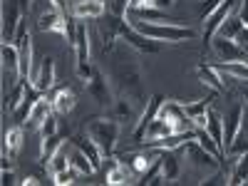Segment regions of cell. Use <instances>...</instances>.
<instances>
[{
  "mask_svg": "<svg viewBox=\"0 0 248 186\" xmlns=\"http://www.w3.org/2000/svg\"><path fill=\"white\" fill-rule=\"evenodd\" d=\"M114 79H117V87L124 97H129L139 109H144V105L149 102L147 92H144V82H141V70L134 60L129 62H122L114 72Z\"/></svg>",
  "mask_w": 248,
  "mask_h": 186,
  "instance_id": "obj_1",
  "label": "cell"
},
{
  "mask_svg": "<svg viewBox=\"0 0 248 186\" xmlns=\"http://www.w3.org/2000/svg\"><path fill=\"white\" fill-rule=\"evenodd\" d=\"M85 134H90V137L97 141V147L102 149V154L109 156V154H114L117 141H119V122H117L114 117H112V119H105V117L87 119Z\"/></svg>",
  "mask_w": 248,
  "mask_h": 186,
  "instance_id": "obj_2",
  "label": "cell"
},
{
  "mask_svg": "<svg viewBox=\"0 0 248 186\" xmlns=\"http://www.w3.org/2000/svg\"><path fill=\"white\" fill-rule=\"evenodd\" d=\"M134 30H139L141 35H147L152 40H156V43H181V40H191L196 37V32L191 28L186 25H159V23H144V20H137V23H132Z\"/></svg>",
  "mask_w": 248,
  "mask_h": 186,
  "instance_id": "obj_3",
  "label": "cell"
},
{
  "mask_svg": "<svg viewBox=\"0 0 248 186\" xmlns=\"http://www.w3.org/2000/svg\"><path fill=\"white\" fill-rule=\"evenodd\" d=\"M179 152L189 156V161L194 164L196 169H201V171H209V174H214V171H218V167H221V164H218L221 159H218V156H214L211 152H206V149L201 147V144H199L196 139H189L186 144H181Z\"/></svg>",
  "mask_w": 248,
  "mask_h": 186,
  "instance_id": "obj_4",
  "label": "cell"
},
{
  "mask_svg": "<svg viewBox=\"0 0 248 186\" xmlns=\"http://www.w3.org/2000/svg\"><path fill=\"white\" fill-rule=\"evenodd\" d=\"M85 87H87L90 97H92V99H97L102 107L114 105V102H112V90H109V79L105 77V72H102L99 67H92L90 77L85 79Z\"/></svg>",
  "mask_w": 248,
  "mask_h": 186,
  "instance_id": "obj_5",
  "label": "cell"
},
{
  "mask_svg": "<svg viewBox=\"0 0 248 186\" xmlns=\"http://www.w3.org/2000/svg\"><path fill=\"white\" fill-rule=\"evenodd\" d=\"M75 55H77V75L82 79H87L92 67L90 65V30L85 25H77V37H75Z\"/></svg>",
  "mask_w": 248,
  "mask_h": 186,
  "instance_id": "obj_6",
  "label": "cell"
},
{
  "mask_svg": "<svg viewBox=\"0 0 248 186\" xmlns=\"http://www.w3.org/2000/svg\"><path fill=\"white\" fill-rule=\"evenodd\" d=\"M0 57H3V72H5V90L8 85H17L20 82V52L17 45L13 43H3L0 45Z\"/></svg>",
  "mask_w": 248,
  "mask_h": 186,
  "instance_id": "obj_7",
  "label": "cell"
},
{
  "mask_svg": "<svg viewBox=\"0 0 248 186\" xmlns=\"http://www.w3.org/2000/svg\"><path fill=\"white\" fill-rule=\"evenodd\" d=\"M159 117L169 119V122L174 124L176 132H194V129H196V124L186 117L181 102H167V99H164V105H161V109H159Z\"/></svg>",
  "mask_w": 248,
  "mask_h": 186,
  "instance_id": "obj_8",
  "label": "cell"
},
{
  "mask_svg": "<svg viewBox=\"0 0 248 186\" xmlns=\"http://www.w3.org/2000/svg\"><path fill=\"white\" fill-rule=\"evenodd\" d=\"M67 23H70L67 15L62 13L60 8H55V5L43 10L40 17H37V28L43 32H57V35H65V37H67Z\"/></svg>",
  "mask_w": 248,
  "mask_h": 186,
  "instance_id": "obj_9",
  "label": "cell"
},
{
  "mask_svg": "<svg viewBox=\"0 0 248 186\" xmlns=\"http://www.w3.org/2000/svg\"><path fill=\"white\" fill-rule=\"evenodd\" d=\"M20 20H23V8H20L17 0H5L3 3V43H13L15 30L20 28Z\"/></svg>",
  "mask_w": 248,
  "mask_h": 186,
  "instance_id": "obj_10",
  "label": "cell"
},
{
  "mask_svg": "<svg viewBox=\"0 0 248 186\" xmlns=\"http://www.w3.org/2000/svg\"><path fill=\"white\" fill-rule=\"evenodd\" d=\"M211 47H214V52H216L223 62H243V60H248V50H243L236 40H229V37L214 35Z\"/></svg>",
  "mask_w": 248,
  "mask_h": 186,
  "instance_id": "obj_11",
  "label": "cell"
},
{
  "mask_svg": "<svg viewBox=\"0 0 248 186\" xmlns=\"http://www.w3.org/2000/svg\"><path fill=\"white\" fill-rule=\"evenodd\" d=\"M233 5H236V0H223V3L206 17V23H203V45H209L211 40H214V35H216V30L221 28V23L226 17L231 15V10H233Z\"/></svg>",
  "mask_w": 248,
  "mask_h": 186,
  "instance_id": "obj_12",
  "label": "cell"
},
{
  "mask_svg": "<svg viewBox=\"0 0 248 186\" xmlns=\"http://www.w3.org/2000/svg\"><path fill=\"white\" fill-rule=\"evenodd\" d=\"M241 127H243V105L238 102V105H233L229 109V114L223 117V154L229 152L231 141L236 139V134H238Z\"/></svg>",
  "mask_w": 248,
  "mask_h": 186,
  "instance_id": "obj_13",
  "label": "cell"
},
{
  "mask_svg": "<svg viewBox=\"0 0 248 186\" xmlns=\"http://www.w3.org/2000/svg\"><path fill=\"white\" fill-rule=\"evenodd\" d=\"M119 37H122V40H127V43H129L132 47H137L139 52H149V55L159 52L156 40H152V37H147V35H141L139 30H134V28L127 25V23H122V28H119Z\"/></svg>",
  "mask_w": 248,
  "mask_h": 186,
  "instance_id": "obj_14",
  "label": "cell"
},
{
  "mask_svg": "<svg viewBox=\"0 0 248 186\" xmlns=\"http://www.w3.org/2000/svg\"><path fill=\"white\" fill-rule=\"evenodd\" d=\"M107 13L105 0H75L72 3V17L75 20H99Z\"/></svg>",
  "mask_w": 248,
  "mask_h": 186,
  "instance_id": "obj_15",
  "label": "cell"
},
{
  "mask_svg": "<svg viewBox=\"0 0 248 186\" xmlns=\"http://www.w3.org/2000/svg\"><path fill=\"white\" fill-rule=\"evenodd\" d=\"M161 105H164V97H161V94H152V97H149V102L144 105V112H141V117L137 119V127H134V139H137V141L144 137V129L149 127V122L159 117Z\"/></svg>",
  "mask_w": 248,
  "mask_h": 186,
  "instance_id": "obj_16",
  "label": "cell"
},
{
  "mask_svg": "<svg viewBox=\"0 0 248 186\" xmlns=\"http://www.w3.org/2000/svg\"><path fill=\"white\" fill-rule=\"evenodd\" d=\"M52 85H55V60L47 55L40 62L37 72L32 75V87L37 92H47V90H52Z\"/></svg>",
  "mask_w": 248,
  "mask_h": 186,
  "instance_id": "obj_17",
  "label": "cell"
},
{
  "mask_svg": "<svg viewBox=\"0 0 248 186\" xmlns=\"http://www.w3.org/2000/svg\"><path fill=\"white\" fill-rule=\"evenodd\" d=\"M161 176L164 184H174L181 174V164H179V149H161Z\"/></svg>",
  "mask_w": 248,
  "mask_h": 186,
  "instance_id": "obj_18",
  "label": "cell"
},
{
  "mask_svg": "<svg viewBox=\"0 0 248 186\" xmlns=\"http://www.w3.org/2000/svg\"><path fill=\"white\" fill-rule=\"evenodd\" d=\"M169 134H176L174 124L169 119H164V117H156V119L149 122V127L144 129V137L139 139V144L141 141H152V139H161V137H169Z\"/></svg>",
  "mask_w": 248,
  "mask_h": 186,
  "instance_id": "obj_19",
  "label": "cell"
},
{
  "mask_svg": "<svg viewBox=\"0 0 248 186\" xmlns=\"http://www.w3.org/2000/svg\"><path fill=\"white\" fill-rule=\"evenodd\" d=\"M72 144H75L77 149H82V152L87 154V159L94 164V169L102 164V156H105V154H102V149L97 147V141H94L90 134H77V137H72Z\"/></svg>",
  "mask_w": 248,
  "mask_h": 186,
  "instance_id": "obj_20",
  "label": "cell"
},
{
  "mask_svg": "<svg viewBox=\"0 0 248 186\" xmlns=\"http://www.w3.org/2000/svg\"><path fill=\"white\" fill-rule=\"evenodd\" d=\"M132 179H134L132 167H127L122 159H112L109 171H107V184L109 186H119V184H129Z\"/></svg>",
  "mask_w": 248,
  "mask_h": 186,
  "instance_id": "obj_21",
  "label": "cell"
},
{
  "mask_svg": "<svg viewBox=\"0 0 248 186\" xmlns=\"http://www.w3.org/2000/svg\"><path fill=\"white\" fill-rule=\"evenodd\" d=\"M52 102L50 99H45V97H40L37 99V105L32 107V112H30V117H28V122H25V127H30V129H40V124H43L50 114H52Z\"/></svg>",
  "mask_w": 248,
  "mask_h": 186,
  "instance_id": "obj_22",
  "label": "cell"
},
{
  "mask_svg": "<svg viewBox=\"0 0 248 186\" xmlns=\"http://www.w3.org/2000/svg\"><path fill=\"white\" fill-rule=\"evenodd\" d=\"M137 109H139V107L134 105L129 97H124V94L112 105V114H114L117 122H134V119H137Z\"/></svg>",
  "mask_w": 248,
  "mask_h": 186,
  "instance_id": "obj_23",
  "label": "cell"
},
{
  "mask_svg": "<svg viewBox=\"0 0 248 186\" xmlns=\"http://www.w3.org/2000/svg\"><path fill=\"white\" fill-rule=\"evenodd\" d=\"M203 129L211 134V139L218 144V149L223 152V119L218 117V112H214V109L206 112V124H203Z\"/></svg>",
  "mask_w": 248,
  "mask_h": 186,
  "instance_id": "obj_24",
  "label": "cell"
},
{
  "mask_svg": "<svg viewBox=\"0 0 248 186\" xmlns=\"http://www.w3.org/2000/svg\"><path fill=\"white\" fill-rule=\"evenodd\" d=\"M40 94L43 92H37L35 87H28V92H25V99H23V105H20L15 112H13V117L20 122V124H25L28 122V117H30V112H32V107L37 105V99H40Z\"/></svg>",
  "mask_w": 248,
  "mask_h": 186,
  "instance_id": "obj_25",
  "label": "cell"
},
{
  "mask_svg": "<svg viewBox=\"0 0 248 186\" xmlns=\"http://www.w3.org/2000/svg\"><path fill=\"white\" fill-rule=\"evenodd\" d=\"M209 102L211 99H199V102H194V105H184V112H186V117H189L196 127H203L206 124V112H209Z\"/></svg>",
  "mask_w": 248,
  "mask_h": 186,
  "instance_id": "obj_26",
  "label": "cell"
},
{
  "mask_svg": "<svg viewBox=\"0 0 248 186\" xmlns=\"http://www.w3.org/2000/svg\"><path fill=\"white\" fill-rule=\"evenodd\" d=\"M196 75H199V79L203 82L206 87H211L214 92H223V82H221V77H218V70H216V67L199 65V67H196Z\"/></svg>",
  "mask_w": 248,
  "mask_h": 186,
  "instance_id": "obj_27",
  "label": "cell"
},
{
  "mask_svg": "<svg viewBox=\"0 0 248 186\" xmlns=\"http://www.w3.org/2000/svg\"><path fill=\"white\" fill-rule=\"evenodd\" d=\"M246 25H243V20H241V15H229V17H226L223 20V23H221V28L216 30V35L218 37H229V40H236L238 37V32L243 30Z\"/></svg>",
  "mask_w": 248,
  "mask_h": 186,
  "instance_id": "obj_28",
  "label": "cell"
},
{
  "mask_svg": "<svg viewBox=\"0 0 248 186\" xmlns=\"http://www.w3.org/2000/svg\"><path fill=\"white\" fill-rule=\"evenodd\" d=\"M20 147H23V127H13V129H8L5 137H3V149H5V154L17 156Z\"/></svg>",
  "mask_w": 248,
  "mask_h": 186,
  "instance_id": "obj_29",
  "label": "cell"
},
{
  "mask_svg": "<svg viewBox=\"0 0 248 186\" xmlns=\"http://www.w3.org/2000/svg\"><path fill=\"white\" fill-rule=\"evenodd\" d=\"M52 107H55V112H60V114H70V112L75 109V92H70V90H57L55 97H52Z\"/></svg>",
  "mask_w": 248,
  "mask_h": 186,
  "instance_id": "obj_30",
  "label": "cell"
},
{
  "mask_svg": "<svg viewBox=\"0 0 248 186\" xmlns=\"http://www.w3.org/2000/svg\"><path fill=\"white\" fill-rule=\"evenodd\" d=\"M70 167H75L79 174H87V176L94 171V164L87 159V154H85V152H82V149H77V147L70 152Z\"/></svg>",
  "mask_w": 248,
  "mask_h": 186,
  "instance_id": "obj_31",
  "label": "cell"
},
{
  "mask_svg": "<svg viewBox=\"0 0 248 186\" xmlns=\"http://www.w3.org/2000/svg\"><path fill=\"white\" fill-rule=\"evenodd\" d=\"M229 184H233V186L248 184V152L238 154V161H236V167H233V171H231Z\"/></svg>",
  "mask_w": 248,
  "mask_h": 186,
  "instance_id": "obj_32",
  "label": "cell"
},
{
  "mask_svg": "<svg viewBox=\"0 0 248 186\" xmlns=\"http://www.w3.org/2000/svg\"><path fill=\"white\" fill-rule=\"evenodd\" d=\"M60 147H62V137L60 134L43 137V144H40V161H50Z\"/></svg>",
  "mask_w": 248,
  "mask_h": 186,
  "instance_id": "obj_33",
  "label": "cell"
},
{
  "mask_svg": "<svg viewBox=\"0 0 248 186\" xmlns=\"http://www.w3.org/2000/svg\"><path fill=\"white\" fill-rule=\"evenodd\" d=\"M216 70L236 79H248V62H221V65H216Z\"/></svg>",
  "mask_w": 248,
  "mask_h": 186,
  "instance_id": "obj_34",
  "label": "cell"
},
{
  "mask_svg": "<svg viewBox=\"0 0 248 186\" xmlns=\"http://www.w3.org/2000/svg\"><path fill=\"white\" fill-rule=\"evenodd\" d=\"M159 152H161V149H159ZM156 156H159V154H154V156H152V154H129V156H122V161H129V167H132L134 171L144 174Z\"/></svg>",
  "mask_w": 248,
  "mask_h": 186,
  "instance_id": "obj_35",
  "label": "cell"
},
{
  "mask_svg": "<svg viewBox=\"0 0 248 186\" xmlns=\"http://www.w3.org/2000/svg\"><path fill=\"white\" fill-rule=\"evenodd\" d=\"M25 92H28V85H25V79H20L17 85H15V90L10 92V97H5V109L8 112H15L20 105H23Z\"/></svg>",
  "mask_w": 248,
  "mask_h": 186,
  "instance_id": "obj_36",
  "label": "cell"
},
{
  "mask_svg": "<svg viewBox=\"0 0 248 186\" xmlns=\"http://www.w3.org/2000/svg\"><path fill=\"white\" fill-rule=\"evenodd\" d=\"M196 141L201 144V147H203L206 152H211L214 156H218V159L223 161V152L218 149V144H216V141L211 139V134H209V132H206L203 127H196Z\"/></svg>",
  "mask_w": 248,
  "mask_h": 186,
  "instance_id": "obj_37",
  "label": "cell"
},
{
  "mask_svg": "<svg viewBox=\"0 0 248 186\" xmlns=\"http://www.w3.org/2000/svg\"><path fill=\"white\" fill-rule=\"evenodd\" d=\"M70 167V154L65 152V147H60L57 152H55V156L47 161V171H62V169H67Z\"/></svg>",
  "mask_w": 248,
  "mask_h": 186,
  "instance_id": "obj_38",
  "label": "cell"
},
{
  "mask_svg": "<svg viewBox=\"0 0 248 186\" xmlns=\"http://www.w3.org/2000/svg\"><path fill=\"white\" fill-rule=\"evenodd\" d=\"M243 152H248V129L246 127L238 129L236 139L231 141V147H229V152H226V154H243Z\"/></svg>",
  "mask_w": 248,
  "mask_h": 186,
  "instance_id": "obj_39",
  "label": "cell"
},
{
  "mask_svg": "<svg viewBox=\"0 0 248 186\" xmlns=\"http://www.w3.org/2000/svg\"><path fill=\"white\" fill-rule=\"evenodd\" d=\"M105 3H107L109 13H112V15H117V17H127V15H129V5H132V0H105Z\"/></svg>",
  "mask_w": 248,
  "mask_h": 186,
  "instance_id": "obj_40",
  "label": "cell"
},
{
  "mask_svg": "<svg viewBox=\"0 0 248 186\" xmlns=\"http://www.w3.org/2000/svg\"><path fill=\"white\" fill-rule=\"evenodd\" d=\"M75 171H77L75 167H67V169H62V171H55V174H52V181H55L57 186L75 184V179H77V174H75Z\"/></svg>",
  "mask_w": 248,
  "mask_h": 186,
  "instance_id": "obj_41",
  "label": "cell"
},
{
  "mask_svg": "<svg viewBox=\"0 0 248 186\" xmlns=\"http://www.w3.org/2000/svg\"><path fill=\"white\" fill-rule=\"evenodd\" d=\"M40 134H43V137H52V134H57V119H55V114H50L43 124H40Z\"/></svg>",
  "mask_w": 248,
  "mask_h": 186,
  "instance_id": "obj_42",
  "label": "cell"
},
{
  "mask_svg": "<svg viewBox=\"0 0 248 186\" xmlns=\"http://www.w3.org/2000/svg\"><path fill=\"white\" fill-rule=\"evenodd\" d=\"M223 3V0H203V3H201V10H199V15H201V20H206V17H209L218 5Z\"/></svg>",
  "mask_w": 248,
  "mask_h": 186,
  "instance_id": "obj_43",
  "label": "cell"
},
{
  "mask_svg": "<svg viewBox=\"0 0 248 186\" xmlns=\"http://www.w3.org/2000/svg\"><path fill=\"white\" fill-rule=\"evenodd\" d=\"M199 184H201V186H209V184L214 186V184H229V179H226L221 171H214L209 179H203V181H199Z\"/></svg>",
  "mask_w": 248,
  "mask_h": 186,
  "instance_id": "obj_44",
  "label": "cell"
},
{
  "mask_svg": "<svg viewBox=\"0 0 248 186\" xmlns=\"http://www.w3.org/2000/svg\"><path fill=\"white\" fill-rule=\"evenodd\" d=\"M50 5H55V8H60L62 13H70L72 15V0H50Z\"/></svg>",
  "mask_w": 248,
  "mask_h": 186,
  "instance_id": "obj_45",
  "label": "cell"
},
{
  "mask_svg": "<svg viewBox=\"0 0 248 186\" xmlns=\"http://www.w3.org/2000/svg\"><path fill=\"white\" fill-rule=\"evenodd\" d=\"M137 8H156V5H154V0H132L129 10H137Z\"/></svg>",
  "mask_w": 248,
  "mask_h": 186,
  "instance_id": "obj_46",
  "label": "cell"
},
{
  "mask_svg": "<svg viewBox=\"0 0 248 186\" xmlns=\"http://www.w3.org/2000/svg\"><path fill=\"white\" fill-rule=\"evenodd\" d=\"M241 20H243V25L248 28V0H241Z\"/></svg>",
  "mask_w": 248,
  "mask_h": 186,
  "instance_id": "obj_47",
  "label": "cell"
},
{
  "mask_svg": "<svg viewBox=\"0 0 248 186\" xmlns=\"http://www.w3.org/2000/svg\"><path fill=\"white\" fill-rule=\"evenodd\" d=\"M154 5L161 8V10H169L171 5H176V0H154Z\"/></svg>",
  "mask_w": 248,
  "mask_h": 186,
  "instance_id": "obj_48",
  "label": "cell"
},
{
  "mask_svg": "<svg viewBox=\"0 0 248 186\" xmlns=\"http://www.w3.org/2000/svg\"><path fill=\"white\" fill-rule=\"evenodd\" d=\"M3 184H5V186L15 184V176H13V171H10V169H3Z\"/></svg>",
  "mask_w": 248,
  "mask_h": 186,
  "instance_id": "obj_49",
  "label": "cell"
},
{
  "mask_svg": "<svg viewBox=\"0 0 248 186\" xmlns=\"http://www.w3.org/2000/svg\"><path fill=\"white\" fill-rule=\"evenodd\" d=\"M17 3H20V8H23V13H28L30 5H32V0H17Z\"/></svg>",
  "mask_w": 248,
  "mask_h": 186,
  "instance_id": "obj_50",
  "label": "cell"
},
{
  "mask_svg": "<svg viewBox=\"0 0 248 186\" xmlns=\"http://www.w3.org/2000/svg\"><path fill=\"white\" fill-rule=\"evenodd\" d=\"M20 184H23V186H37V179L28 176V179H23V181H20Z\"/></svg>",
  "mask_w": 248,
  "mask_h": 186,
  "instance_id": "obj_51",
  "label": "cell"
},
{
  "mask_svg": "<svg viewBox=\"0 0 248 186\" xmlns=\"http://www.w3.org/2000/svg\"><path fill=\"white\" fill-rule=\"evenodd\" d=\"M241 92H243V97H246V102H248V87H243Z\"/></svg>",
  "mask_w": 248,
  "mask_h": 186,
  "instance_id": "obj_52",
  "label": "cell"
}]
</instances>
